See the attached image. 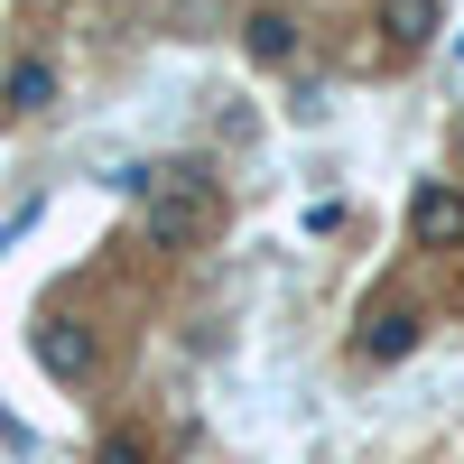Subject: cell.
I'll return each instance as SVG.
<instances>
[{"mask_svg":"<svg viewBox=\"0 0 464 464\" xmlns=\"http://www.w3.org/2000/svg\"><path fill=\"white\" fill-rule=\"evenodd\" d=\"M205 232H214V196L196 177H149V242L186 251V242H205Z\"/></svg>","mask_w":464,"mask_h":464,"instance_id":"1","label":"cell"},{"mask_svg":"<svg viewBox=\"0 0 464 464\" xmlns=\"http://www.w3.org/2000/svg\"><path fill=\"white\" fill-rule=\"evenodd\" d=\"M409 232L428 251H455L464 242V196H455V186H418V196H409Z\"/></svg>","mask_w":464,"mask_h":464,"instance_id":"2","label":"cell"},{"mask_svg":"<svg viewBox=\"0 0 464 464\" xmlns=\"http://www.w3.org/2000/svg\"><path fill=\"white\" fill-rule=\"evenodd\" d=\"M28 343H37V362H47L56 381H84V372H93V334H84V325H65V316H47Z\"/></svg>","mask_w":464,"mask_h":464,"instance_id":"3","label":"cell"},{"mask_svg":"<svg viewBox=\"0 0 464 464\" xmlns=\"http://www.w3.org/2000/svg\"><path fill=\"white\" fill-rule=\"evenodd\" d=\"M418 334H428V316H418V306H381L372 334H362V353H372V362H400V353H418Z\"/></svg>","mask_w":464,"mask_h":464,"instance_id":"4","label":"cell"},{"mask_svg":"<svg viewBox=\"0 0 464 464\" xmlns=\"http://www.w3.org/2000/svg\"><path fill=\"white\" fill-rule=\"evenodd\" d=\"M242 47H251V65H288V56H297V19H288V10H251Z\"/></svg>","mask_w":464,"mask_h":464,"instance_id":"5","label":"cell"},{"mask_svg":"<svg viewBox=\"0 0 464 464\" xmlns=\"http://www.w3.org/2000/svg\"><path fill=\"white\" fill-rule=\"evenodd\" d=\"M437 0H381V28H391V47H428V37H437Z\"/></svg>","mask_w":464,"mask_h":464,"instance_id":"6","label":"cell"},{"mask_svg":"<svg viewBox=\"0 0 464 464\" xmlns=\"http://www.w3.org/2000/svg\"><path fill=\"white\" fill-rule=\"evenodd\" d=\"M10 102H19V111H47V102H56V65H47V56H19V65H10Z\"/></svg>","mask_w":464,"mask_h":464,"instance_id":"7","label":"cell"},{"mask_svg":"<svg viewBox=\"0 0 464 464\" xmlns=\"http://www.w3.org/2000/svg\"><path fill=\"white\" fill-rule=\"evenodd\" d=\"M102 464H149V446L140 437H102Z\"/></svg>","mask_w":464,"mask_h":464,"instance_id":"8","label":"cell"}]
</instances>
